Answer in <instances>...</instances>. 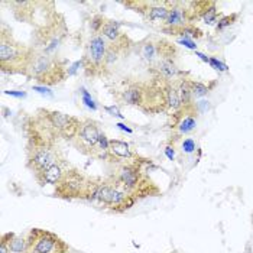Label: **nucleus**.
Listing matches in <instances>:
<instances>
[{"instance_id": "nucleus-15", "label": "nucleus", "mask_w": 253, "mask_h": 253, "mask_svg": "<svg viewBox=\"0 0 253 253\" xmlns=\"http://www.w3.org/2000/svg\"><path fill=\"white\" fill-rule=\"evenodd\" d=\"M126 7H130L137 13H140L148 22H165L169 9H171V1H142V0H135V1H123Z\"/></svg>"}, {"instance_id": "nucleus-19", "label": "nucleus", "mask_w": 253, "mask_h": 253, "mask_svg": "<svg viewBox=\"0 0 253 253\" xmlns=\"http://www.w3.org/2000/svg\"><path fill=\"white\" fill-rule=\"evenodd\" d=\"M1 237L7 242V246L10 249V253H25L26 249V239L19 237L16 233L9 232V233H3Z\"/></svg>"}, {"instance_id": "nucleus-18", "label": "nucleus", "mask_w": 253, "mask_h": 253, "mask_svg": "<svg viewBox=\"0 0 253 253\" xmlns=\"http://www.w3.org/2000/svg\"><path fill=\"white\" fill-rule=\"evenodd\" d=\"M110 154L113 156V164H116V165L140 158L136 152L132 151L129 143H126L123 140H117V139L110 140Z\"/></svg>"}, {"instance_id": "nucleus-2", "label": "nucleus", "mask_w": 253, "mask_h": 253, "mask_svg": "<svg viewBox=\"0 0 253 253\" xmlns=\"http://www.w3.org/2000/svg\"><path fill=\"white\" fill-rule=\"evenodd\" d=\"M167 80L152 77L146 81H129L119 93V100L145 115L168 112Z\"/></svg>"}, {"instance_id": "nucleus-3", "label": "nucleus", "mask_w": 253, "mask_h": 253, "mask_svg": "<svg viewBox=\"0 0 253 253\" xmlns=\"http://www.w3.org/2000/svg\"><path fill=\"white\" fill-rule=\"evenodd\" d=\"M145 164H148V159L142 158L119 164L109 178H112L117 185H120L125 191L135 197L137 201L148 197H158L161 195V188L143 171Z\"/></svg>"}, {"instance_id": "nucleus-1", "label": "nucleus", "mask_w": 253, "mask_h": 253, "mask_svg": "<svg viewBox=\"0 0 253 253\" xmlns=\"http://www.w3.org/2000/svg\"><path fill=\"white\" fill-rule=\"evenodd\" d=\"M26 135V168L35 178L54 165H64L65 158L58 148V136L35 113L25 122Z\"/></svg>"}, {"instance_id": "nucleus-17", "label": "nucleus", "mask_w": 253, "mask_h": 253, "mask_svg": "<svg viewBox=\"0 0 253 253\" xmlns=\"http://www.w3.org/2000/svg\"><path fill=\"white\" fill-rule=\"evenodd\" d=\"M215 4V1H182V6H184V13H185V19L188 23L194 25V22L198 19H203L204 15L213 7Z\"/></svg>"}, {"instance_id": "nucleus-20", "label": "nucleus", "mask_w": 253, "mask_h": 253, "mask_svg": "<svg viewBox=\"0 0 253 253\" xmlns=\"http://www.w3.org/2000/svg\"><path fill=\"white\" fill-rule=\"evenodd\" d=\"M190 85H191V91H193L194 98L204 97V96H207L209 91H210V88H209L206 84H203V83H200V81H195L193 78H190Z\"/></svg>"}, {"instance_id": "nucleus-9", "label": "nucleus", "mask_w": 253, "mask_h": 253, "mask_svg": "<svg viewBox=\"0 0 253 253\" xmlns=\"http://www.w3.org/2000/svg\"><path fill=\"white\" fill-rule=\"evenodd\" d=\"M109 46L110 43L101 35L93 34L84 48V55L81 59V65L84 74L90 78L106 77L110 73L109 64Z\"/></svg>"}, {"instance_id": "nucleus-14", "label": "nucleus", "mask_w": 253, "mask_h": 253, "mask_svg": "<svg viewBox=\"0 0 253 253\" xmlns=\"http://www.w3.org/2000/svg\"><path fill=\"white\" fill-rule=\"evenodd\" d=\"M25 253H70V248L58 234L43 229H32L26 236Z\"/></svg>"}, {"instance_id": "nucleus-23", "label": "nucleus", "mask_w": 253, "mask_h": 253, "mask_svg": "<svg viewBox=\"0 0 253 253\" xmlns=\"http://www.w3.org/2000/svg\"><path fill=\"white\" fill-rule=\"evenodd\" d=\"M106 110H109V112H112V113H113V116H119V117H122V115H119V112H117L116 109H109V107H107V109H106Z\"/></svg>"}, {"instance_id": "nucleus-7", "label": "nucleus", "mask_w": 253, "mask_h": 253, "mask_svg": "<svg viewBox=\"0 0 253 253\" xmlns=\"http://www.w3.org/2000/svg\"><path fill=\"white\" fill-rule=\"evenodd\" d=\"M68 37V26L61 13H55L46 23L35 28L32 35V46L37 52L57 55L58 48Z\"/></svg>"}, {"instance_id": "nucleus-6", "label": "nucleus", "mask_w": 253, "mask_h": 253, "mask_svg": "<svg viewBox=\"0 0 253 253\" xmlns=\"http://www.w3.org/2000/svg\"><path fill=\"white\" fill-rule=\"evenodd\" d=\"M70 143L83 155L113 164V156L110 154V140L101 132L100 123L94 119L81 120L77 136Z\"/></svg>"}, {"instance_id": "nucleus-21", "label": "nucleus", "mask_w": 253, "mask_h": 253, "mask_svg": "<svg viewBox=\"0 0 253 253\" xmlns=\"http://www.w3.org/2000/svg\"><path fill=\"white\" fill-rule=\"evenodd\" d=\"M239 18V15L237 13H232V15H229V16H224V18H221V19L218 20V23H217V32L218 31H223L224 28H227V26H230V25H233L234 22L237 20Z\"/></svg>"}, {"instance_id": "nucleus-11", "label": "nucleus", "mask_w": 253, "mask_h": 253, "mask_svg": "<svg viewBox=\"0 0 253 253\" xmlns=\"http://www.w3.org/2000/svg\"><path fill=\"white\" fill-rule=\"evenodd\" d=\"M136 52L140 59L146 64L148 70L165 61H175L178 57V48L172 42L164 38L146 37L136 43Z\"/></svg>"}, {"instance_id": "nucleus-4", "label": "nucleus", "mask_w": 253, "mask_h": 253, "mask_svg": "<svg viewBox=\"0 0 253 253\" xmlns=\"http://www.w3.org/2000/svg\"><path fill=\"white\" fill-rule=\"evenodd\" d=\"M35 55L34 46L22 43L13 37L12 31L1 25L0 28V70L4 74L28 76Z\"/></svg>"}, {"instance_id": "nucleus-22", "label": "nucleus", "mask_w": 253, "mask_h": 253, "mask_svg": "<svg viewBox=\"0 0 253 253\" xmlns=\"http://www.w3.org/2000/svg\"><path fill=\"white\" fill-rule=\"evenodd\" d=\"M218 16H220V13H218V10H217V7H215V4L204 15V22L206 23H209V25H213L214 22H217V19H218Z\"/></svg>"}, {"instance_id": "nucleus-13", "label": "nucleus", "mask_w": 253, "mask_h": 253, "mask_svg": "<svg viewBox=\"0 0 253 253\" xmlns=\"http://www.w3.org/2000/svg\"><path fill=\"white\" fill-rule=\"evenodd\" d=\"M37 115L61 139L71 142L77 136L80 126H81V120L76 116H70V115L61 113L57 110H49V109H38Z\"/></svg>"}, {"instance_id": "nucleus-16", "label": "nucleus", "mask_w": 253, "mask_h": 253, "mask_svg": "<svg viewBox=\"0 0 253 253\" xmlns=\"http://www.w3.org/2000/svg\"><path fill=\"white\" fill-rule=\"evenodd\" d=\"M98 35H101L110 45L117 48L123 55H129L132 48L136 46V43L120 29V23L113 19L104 20Z\"/></svg>"}, {"instance_id": "nucleus-12", "label": "nucleus", "mask_w": 253, "mask_h": 253, "mask_svg": "<svg viewBox=\"0 0 253 253\" xmlns=\"http://www.w3.org/2000/svg\"><path fill=\"white\" fill-rule=\"evenodd\" d=\"M10 4L13 6V13L16 19L31 25L35 23L37 28L46 23L57 13L55 7H51L55 4L54 1L34 0V1H12Z\"/></svg>"}, {"instance_id": "nucleus-10", "label": "nucleus", "mask_w": 253, "mask_h": 253, "mask_svg": "<svg viewBox=\"0 0 253 253\" xmlns=\"http://www.w3.org/2000/svg\"><path fill=\"white\" fill-rule=\"evenodd\" d=\"M94 201H97L104 210L115 213V214H123L129 211L137 203L135 197H132L127 191H125L109 176L100 181Z\"/></svg>"}, {"instance_id": "nucleus-5", "label": "nucleus", "mask_w": 253, "mask_h": 253, "mask_svg": "<svg viewBox=\"0 0 253 253\" xmlns=\"http://www.w3.org/2000/svg\"><path fill=\"white\" fill-rule=\"evenodd\" d=\"M98 178L84 174L81 169L68 167L65 168L62 176L54 185V195L61 200H83V201H94L97 194Z\"/></svg>"}, {"instance_id": "nucleus-8", "label": "nucleus", "mask_w": 253, "mask_h": 253, "mask_svg": "<svg viewBox=\"0 0 253 253\" xmlns=\"http://www.w3.org/2000/svg\"><path fill=\"white\" fill-rule=\"evenodd\" d=\"M68 76L67 64L58 55H46L35 51L26 78L35 80L42 85H58Z\"/></svg>"}]
</instances>
